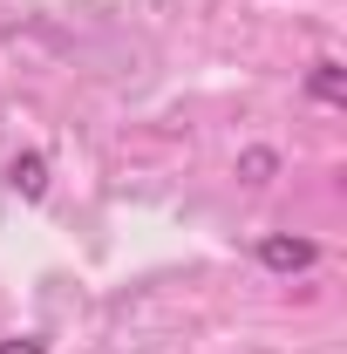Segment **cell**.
Segmentation results:
<instances>
[{"label": "cell", "mask_w": 347, "mask_h": 354, "mask_svg": "<svg viewBox=\"0 0 347 354\" xmlns=\"http://www.w3.org/2000/svg\"><path fill=\"white\" fill-rule=\"evenodd\" d=\"M272 171H279V157H272V150H245V157H238V177H245V184H265Z\"/></svg>", "instance_id": "cell-4"}, {"label": "cell", "mask_w": 347, "mask_h": 354, "mask_svg": "<svg viewBox=\"0 0 347 354\" xmlns=\"http://www.w3.org/2000/svg\"><path fill=\"white\" fill-rule=\"evenodd\" d=\"M252 259L265 272H313L320 266V239H300V232H265L259 245H252Z\"/></svg>", "instance_id": "cell-1"}, {"label": "cell", "mask_w": 347, "mask_h": 354, "mask_svg": "<svg viewBox=\"0 0 347 354\" xmlns=\"http://www.w3.org/2000/svg\"><path fill=\"white\" fill-rule=\"evenodd\" d=\"M306 95H313V102H327V109H347V68L334 62V55H320V62H313Z\"/></svg>", "instance_id": "cell-3"}, {"label": "cell", "mask_w": 347, "mask_h": 354, "mask_svg": "<svg viewBox=\"0 0 347 354\" xmlns=\"http://www.w3.org/2000/svg\"><path fill=\"white\" fill-rule=\"evenodd\" d=\"M0 354H48V341H41V334H7Z\"/></svg>", "instance_id": "cell-5"}, {"label": "cell", "mask_w": 347, "mask_h": 354, "mask_svg": "<svg viewBox=\"0 0 347 354\" xmlns=\"http://www.w3.org/2000/svg\"><path fill=\"white\" fill-rule=\"evenodd\" d=\"M7 191H14L21 205H41V198H48V157H41V150L7 157Z\"/></svg>", "instance_id": "cell-2"}]
</instances>
